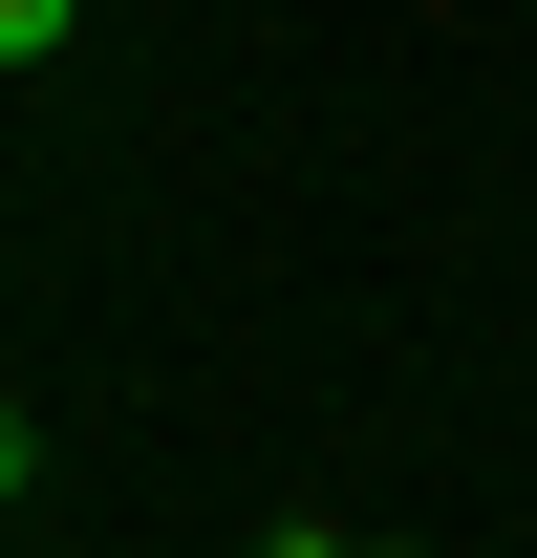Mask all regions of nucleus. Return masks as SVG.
<instances>
[{"label": "nucleus", "instance_id": "nucleus-2", "mask_svg": "<svg viewBox=\"0 0 537 558\" xmlns=\"http://www.w3.org/2000/svg\"><path fill=\"white\" fill-rule=\"evenodd\" d=\"M344 558H408V537H344Z\"/></svg>", "mask_w": 537, "mask_h": 558}, {"label": "nucleus", "instance_id": "nucleus-1", "mask_svg": "<svg viewBox=\"0 0 537 558\" xmlns=\"http://www.w3.org/2000/svg\"><path fill=\"white\" fill-rule=\"evenodd\" d=\"M65 22H86V0H0V65H44V44H65Z\"/></svg>", "mask_w": 537, "mask_h": 558}, {"label": "nucleus", "instance_id": "nucleus-3", "mask_svg": "<svg viewBox=\"0 0 537 558\" xmlns=\"http://www.w3.org/2000/svg\"><path fill=\"white\" fill-rule=\"evenodd\" d=\"M0 515H22V494H0Z\"/></svg>", "mask_w": 537, "mask_h": 558}]
</instances>
